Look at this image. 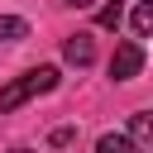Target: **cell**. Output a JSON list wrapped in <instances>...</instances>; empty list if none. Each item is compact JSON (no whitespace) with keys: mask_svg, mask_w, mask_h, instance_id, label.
<instances>
[{"mask_svg":"<svg viewBox=\"0 0 153 153\" xmlns=\"http://www.w3.org/2000/svg\"><path fill=\"white\" fill-rule=\"evenodd\" d=\"M62 57H67L72 67H91V62H96V43H91V33H72V38L62 43Z\"/></svg>","mask_w":153,"mask_h":153,"instance_id":"3","label":"cell"},{"mask_svg":"<svg viewBox=\"0 0 153 153\" xmlns=\"http://www.w3.org/2000/svg\"><path fill=\"white\" fill-rule=\"evenodd\" d=\"M10 153H29V148H10Z\"/></svg>","mask_w":153,"mask_h":153,"instance_id":"11","label":"cell"},{"mask_svg":"<svg viewBox=\"0 0 153 153\" xmlns=\"http://www.w3.org/2000/svg\"><path fill=\"white\" fill-rule=\"evenodd\" d=\"M62 5H67V10H91L96 0H62Z\"/></svg>","mask_w":153,"mask_h":153,"instance_id":"10","label":"cell"},{"mask_svg":"<svg viewBox=\"0 0 153 153\" xmlns=\"http://www.w3.org/2000/svg\"><path fill=\"white\" fill-rule=\"evenodd\" d=\"M19 38H29V24L19 14H0V43H19Z\"/></svg>","mask_w":153,"mask_h":153,"instance_id":"6","label":"cell"},{"mask_svg":"<svg viewBox=\"0 0 153 153\" xmlns=\"http://www.w3.org/2000/svg\"><path fill=\"white\" fill-rule=\"evenodd\" d=\"M120 19H124V0H115V5L100 10V29H120Z\"/></svg>","mask_w":153,"mask_h":153,"instance_id":"8","label":"cell"},{"mask_svg":"<svg viewBox=\"0 0 153 153\" xmlns=\"http://www.w3.org/2000/svg\"><path fill=\"white\" fill-rule=\"evenodd\" d=\"M72 139H76V129H72V124H62V129H53V148H67Z\"/></svg>","mask_w":153,"mask_h":153,"instance_id":"9","label":"cell"},{"mask_svg":"<svg viewBox=\"0 0 153 153\" xmlns=\"http://www.w3.org/2000/svg\"><path fill=\"white\" fill-rule=\"evenodd\" d=\"M96 153H139V143L129 134H100L96 139Z\"/></svg>","mask_w":153,"mask_h":153,"instance_id":"5","label":"cell"},{"mask_svg":"<svg viewBox=\"0 0 153 153\" xmlns=\"http://www.w3.org/2000/svg\"><path fill=\"white\" fill-rule=\"evenodd\" d=\"M129 29H134V38H153V0H134Z\"/></svg>","mask_w":153,"mask_h":153,"instance_id":"4","label":"cell"},{"mask_svg":"<svg viewBox=\"0 0 153 153\" xmlns=\"http://www.w3.org/2000/svg\"><path fill=\"white\" fill-rule=\"evenodd\" d=\"M139 72H143V43H134V38L115 43V53H110V76H115V81H134Z\"/></svg>","mask_w":153,"mask_h":153,"instance_id":"2","label":"cell"},{"mask_svg":"<svg viewBox=\"0 0 153 153\" xmlns=\"http://www.w3.org/2000/svg\"><path fill=\"white\" fill-rule=\"evenodd\" d=\"M57 81H62V76H57V67H33V72L14 76L10 86H0V115L19 110V105H24V100H33V96H48Z\"/></svg>","mask_w":153,"mask_h":153,"instance_id":"1","label":"cell"},{"mask_svg":"<svg viewBox=\"0 0 153 153\" xmlns=\"http://www.w3.org/2000/svg\"><path fill=\"white\" fill-rule=\"evenodd\" d=\"M129 139L139 143V139H153V110H139L134 120H129Z\"/></svg>","mask_w":153,"mask_h":153,"instance_id":"7","label":"cell"}]
</instances>
